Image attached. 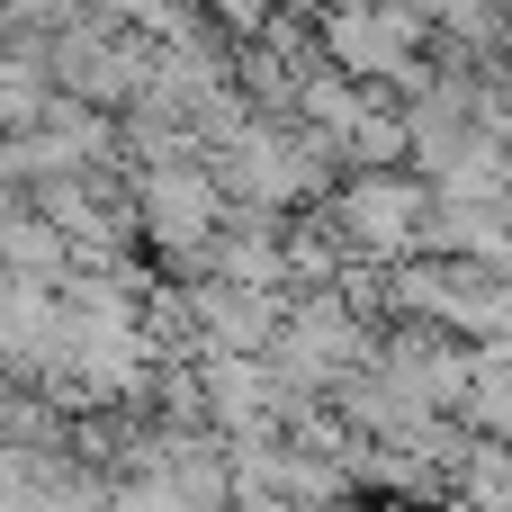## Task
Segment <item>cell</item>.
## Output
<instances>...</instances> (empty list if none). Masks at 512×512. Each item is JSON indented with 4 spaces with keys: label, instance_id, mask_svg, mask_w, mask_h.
<instances>
[{
    "label": "cell",
    "instance_id": "1",
    "mask_svg": "<svg viewBox=\"0 0 512 512\" xmlns=\"http://www.w3.org/2000/svg\"><path fill=\"white\" fill-rule=\"evenodd\" d=\"M126 207H135V252H144V270L198 279V243H207V225H216V207H225V189L207 180V162H198V153H180V162H135V171H126Z\"/></svg>",
    "mask_w": 512,
    "mask_h": 512
},
{
    "label": "cell",
    "instance_id": "2",
    "mask_svg": "<svg viewBox=\"0 0 512 512\" xmlns=\"http://www.w3.org/2000/svg\"><path fill=\"white\" fill-rule=\"evenodd\" d=\"M279 306H288V288H252V279H216V270L180 279L189 342H207V351H261L270 324H279Z\"/></svg>",
    "mask_w": 512,
    "mask_h": 512
},
{
    "label": "cell",
    "instance_id": "3",
    "mask_svg": "<svg viewBox=\"0 0 512 512\" xmlns=\"http://www.w3.org/2000/svg\"><path fill=\"white\" fill-rule=\"evenodd\" d=\"M432 324H450L459 342L512 333V270H495V261H468V252H450V279H441V306H432Z\"/></svg>",
    "mask_w": 512,
    "mask_h": 512
},
{
    "label": "cell",
    "instance_id": "4",
    "mask_svg": "<svg viewBox=\"0 0 512 512\" xmlns=\"http://www.w3.org/2000/svg\"><path fill=\"white\" fill-rule=\"evenodd\" d=\"M468 432H495L512 441V333H486L468 342V378H459V405H450Z\"/></svg>",
    "mask_w": 512,
    "mask_h": 512
}]
</instances>
